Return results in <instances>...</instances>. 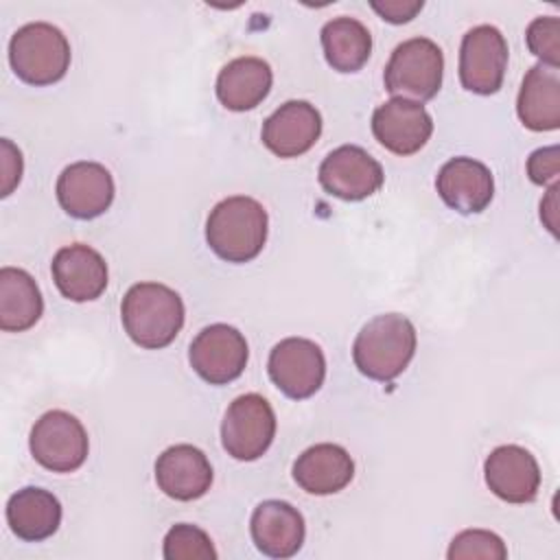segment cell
Segmentation results:
<instances>
[{"instance_id":"cell-27","label":"cell","mask_w":560,"mask_h":560,"mask_svg":"<svg viewBox=\"0 0 560 560\" xmlns=\"http://www.w3.org/2000/svg\"><path fill=\"white\" fill-rule=\"evenodd\" d=\"M446 556L448 560H505L508 547L494 532L464 529L451 540Z\"/></svg>"},{"instance_id":"cell-26","label":"cell","mask_w":560,"mask_h":560,"mask_svg":"<svg viewBox=\"0 0 560 560\" xmlns=\"http://www.w3.org/2000/svg\"><path fill=\"white\" fill-rule=\"evenodd\" d=\"M166 560H214L217 551L210 536L190 523L173 525L164 536Z\"/></svg>"},{"instance_id":"cell-24","label":"cell","mask_w":560,"mask_h":560,"mask_svg":"<svg viewBox=\"0 0 560 560\" xmlns=\"http://www.w3.org/2000/svg\"><path fill=\"white\" fill-rule=\"evenodd\" d=\"M44 300L33 276L20 267L0 269V328L22 332L42 317Z\"/></svg>"},{"instance_id":"cell-19","label":"cell","mask_w":560,"mask_h":560,"mask_svg":"<svg viewBox=\"0 0 560 560\" xmlns=\"http://www.w3.org/2000/svg\"><path fill=\"white\" fill-rule=\"evenodd\" d=\"M252 540L269 558H291L302 549L306 527L298 508L287 501L269 499L256 505L252 521Z\"/></svg>"},{"instance_id":"cell-21","label":"cell","mask_w":560,"mask_h":560,"mask_svg":"<svg viewBox=\"0 0 560 560\" xmlns=\"http://www.w3.org/2000/svg\"><path fill=\"white\" fill-rule=\"evenodd\" d=\"M516 114L532 131H553L560 127V72L553 66L536 63L527 70L518 98Z\"/></svg>"},{"instance_id":"cell-7","label":"cell","mask_w":560,"mask_h":560,"mask_svg":"<svg viewBox=\"0 0 560 560\" xmlns=\"http://www.w3.org/2000/svg\"><path fill=\"white\" fill-rule=\"evenodd\" d=\"M31 455L52 472H72L83 466L90 442L83 424L68 411H46L31 429Z\"/></svg>"},{"instance_id":"cell-1","label":"cell","mask_w":560,"mask_h":560,"mask_svg":"<svg viewBox=\"0 0 560 560\" xmlns=\"http://www.w3.org/2000/svg\"><path fill=\"white\" fill-rule=\"evenodd\" d=\"M120 319L129 339L147 350L166 348L184 326L179 293L160 282L133 284L120 304Z\"/></svg>"},{"instance_id":"cell-32","label":"cell","mask_w":560,"mask_h":560,"mask_svg":"<svg viewBox=\"0 0 560 560\" xmlns=\"http://www.w3.org/2000/svg\"><path fill=\"white\" fill-rule=\"evenodd\" d=\"M558 188L560 186L553 184L547 190V197L540 201V219L551 234H556V228H558Z\"/></svg>"},{"instance_id":"cell-2","label":"cell","mask_w":560,"mask_h":560,"mask_svg":"<svg viewBox=\"0 0 560 560\" xmlns=\"http://www.w3.org/2000/svg\"><path fill=\"white\" fill-rule=\"evenodd\" d=\"M416 328L398 313L372 317L352 343V359L357 370L372 381H394L416 352Z\"/></svg>"},{"instance_id":"cell-15","label":"cell","mask_w":560,"mask_h":560,"mask_svg":"<svg viewBox=\"0 0 560 560\" xmlns=\"http://www.w3.org/2000/svg\"><path fill=\"white\" fill-rule=\"evenodd\" d=\"M322 133V116L308 101H287L262 125V144L278 158L306 153Z\"/></svg>"},{"instance_id":"cell-5","label":"cell","mask_w":560,"mask_h":560,"mask_svg":"<svg viewBox=\"0 0 560 560\" xmlns=\"http://www.w3.org/2000/svg\"><path fill=\"white\" fill-rule=\"evenodd\" d=\"M444 55L429 37H411L398 44L385 66V90L394 98L431 101L442 88Z\"/></svg>"},{"instance_id":"cell-23","label":"cell","mask_w":560,"mask_h":560,"mask_svg":"<svg viewBox=\"0 0 560 560\" xmlns=\"http://www.w3.org/2000/svg\"><path fill=\"white\" fill-rule=\"evenodd\" d=\"M7 523L11 532L26 542L46 540L59 529L61 503L52 492L26 486L11 494L7 503Z\"/></svg>"},{"instance_id":"cell-11","label":"cell","mask_w":560,"mask_h":560,"mask_svg":"<svg viewBox=\"0 0 560 560\" xmlns=\"http://www.w3.org/2000/svg\"><path fill=\"white\" fill-rule=\"evenodd\" d=\"M322 188L343 201H361L383 186V166L361 147L341 144L319 164Z\"/></svg>"},{"instance_id":"cell-10","label":"cell","mask_w":560,"mask_h":560,"mask_svg":"<svg viewBox=\"0 0 560 560\" xmlns=\"http://www.w3.org/2000/svg\"><path fill=\"white\" fill-rule=\"evenodd\" d=\"M247 357L245 337L228 324L206 326L188 350L192 370L210 385H228L238 378L247 365Z\"/></svg>"},{"instance_id":"cell-17","label":"cell","mask_w":560,"mask_h":560,"mask_svg":"<svg viewBox=\"0 0 560 560\" xmlns=\"http://www.w3.org/2000/svg\"><path fill=\"white\" fill-rule=\"evenodd\" d=\"M158 488L175 501H195L212 486V466L192 444L168 446L155 462Z\"/></svg>"},{"instance_id":"cell-8","label":"cell","mask_w":560,"mask_h":560,"mask_svg":"<svg viewBox=\"0 0 560 560\" xmlns=\"http://www.w3.org/2000/svg\"><path fill=\"white\" fill-rule=\"evenodd\" d=\"M273 385L289 398L302 400L313 396L326 376L322 348L304 337H287L273 346L267 361Z\"/></svg>"},{"instance_id":"cell-6","label":"cell","mask_w":560,"mask_h":560,"mask_svg":"<svg viewBox=\"0 0 560 560\" xmlns=\"http://www.w3.org/2000/svg\"><path fill=\"white\" fill-rule=\"evenodd\" d=\"M276 435V413L260 394L234 398L221 422V442L228 455L254 462L271 446Z\"/></svg>"},{"instance_id":"cell-12","label":"cell","mask_w":560,"mask_h":560,"mask_svg":"<svg viewBox=\"0 0 560 560\" xmlns=\"http://www.w3.org/2000/svg\"><path fill=\"white\" fill-rule=\"evenodd\" d=\"M374 138L396 155L418 153L433 133V120L422 103L392 98L372 114Z\"/></svg>"},{"instance_id":"cell-9","label":"cell","mask_w":560,"mask_h":560,"mask_svg":"<svg viewBox=\"0 0 560 560\" xmlns=\"http://www.w3.org/2000/svg\"><path fill=\"white\" fill-rule=\"evenodd\" d=\"M508 68V42L499 28L481 24L470 28L459 48V81L468 92H499Z\"/></svg>"},{"instance_id":"cell-29","label":"cell","mask_w":560,"mask_h":560,"mask_svg":"<svg viewBox=\"0 0 560 560\" xmlns=\"http://www.w3.org/2000/svg\"><path fill=\"white\" fill-rule=\"evenodd\" d=\"M22 168H24V162H22V153L20 149L2 138L0 140V195L2 197H9L13 192V188L20 184L22 179Z\"/></svg>"},{"instance_id":"cell-18","label":"cell","mask_w":560,"mask_h":560,"mask_svg":"<svg viewBox=\"0 0 560 560\" xmlns=\"http://www.w3.org/2000/svg\"><path fill=\"white\" fill-rule=\"evenodd\" d=\"M442 201L459 214H477L486 210L494 197V179L490 168L472 158L448 160L435 179Z\"/></svg>"},{"instance_id":"cell-20","label":"cell","mask_w":560,"mask_h":560,"mask_svg":"<svg viewBox=\"0 0 560 560\" xmlns=\"http://www.w3.org/2000/svg\"><path fill=\"white\" fill-rule=\"evenodd\" d=\"M354 477V462L350 453L330 442L306 448L293 464L295 483L308 494H335L343 490Z\"/></svg>"},{"instance_id":"cell-22","label":"cell","mask_w":560,"mask_h":560,"mask_svg":"<svg viewBox=\"0 0 560 560\" xmlns=\"http://www.w3.org/2000/svg\"><path fill=\"white\" fill-rule=\"evenodd\" d=\"M273 83L267 61L260 57H238L225 63L217 77V96L225 109L247 112L260 105Z\"/></svg>"},{"instance_id":"cell-30","label":"cell","mask_w":560,"mask_h":560,"mask_svg":"<svg viewBox=\"0 0 560 560\" xmlns=\"http://www.w3.org/2000/svg\"><path fill=\"white\" fill-rule=\"evenodd\" d=\"M560 173V158H558V147H542L536 149L529 160H527V175L534 184H549L558 177Z\"/></svg>"},{"instance_id":"cell-31","label":"cell","mask_w":560,"mask_h":560,"mask_svg":"<svg viewBox=\"0 0 560 560\" xmlns=\"http://www.w3.org/2000/svg\"><path fill=\"white\" fill-rule=\"evenodd\" d=\"M422 0H385V2H372V9L392 24H405L413 20L422 11Z\"/></svg>"},{"instance_id":"cell-13","label":"cell","mask_w":560,"mask_h":560,"mask_svg":"<svg viewBox=\"0 0 560 560\" xmlns=\"http://www.w3.org/2000/svg\"><path fill=\"white\" fill-rule=\"evenodd\" d=\"M59 206L74 219H96L114 201L112 173L98 162H74L57 179Z\"/></svg>"},{"instance_id":"cell-14","label":"cell","mask_w":560,"mask_h":560,"mask_svg":"<svg viewBox=\"0 0 560 560\" xmlns=\"http://www.w3.org/2000/svg\"><path fill=\"white\" fill-rule=\"evenodd\" d=\"M488 488L508 503H529L540 488V468L536 457L516 444L497 446L483 464Z\"/></svg>"},{"instance_id":"cell-4","label":"cell","mask_w":560,"mask_h":560,"mask_svg":"<svg viewBox=\"0 0 560 560\" xmlns=\"http://www.w3.org/2000/svg\"><path fill=\"white\" fill-rule=\"evenodd\" d=\"M9 61L18 79L28 85H50L70 68V44L48 22H31L18 28L9 42Z\"/></svg>"},{"instance_id":"cell-25","label":"cell","mask_w":560,"mask_h":560,"mask_svg":"<svg viewBox=\"0 0 560 560\" xmlns=\"http://www.w3.org/2000/svg\"><path fill=\"white\" fill-rule=\"evenodd\" d=\"M322 48L328 66L337 72H357L372 52V35L368 26L354 18H335L322 26Z\"/></svg>"},{"instance_id":"cell-16","label":"cell","mask_w":560,"mask_h":560,"mask_svg":"<svg viewBox=\"0 0 560 560\" xmlns=\"http://www.w3.org/2000/svg\"><path fill=\"white\" fill-rule=\"evenodd\" d=\"M59 293L72 302H90L107 289L105 258L90 245L74 243L61 247L50 262Z\"/></svg>"},{"instance_id":"cell-3","label":"cell","mask_w":560,"mask_h":560,"mask_svg":"<svg viewBox=\"0 0 560 560\" xmlns=\"http://www.w3.org/2000/svg\"><path fill=\"white\" fill-rule=\"evenodd\" d=\"M267 223V210L256 199L234 195L210 210L206 241L219 258L228 262H249L265 247Z\"/></svg>"},{"instance_id":"cell-28","label":"cell","mask_w":560,"mask_h":560,"mask_svg":"<svg viewBox=\"0 0 560 560\" xmlns=\"http://www.w3.org/2000/svg\"><path fill=\"white\" fill-rule=\"evenodd\" d=\"M527 48L540 63L558 68L560 63V20L556 15H540L529 22L525 31Z\"/></svg>"}]
</instances>
